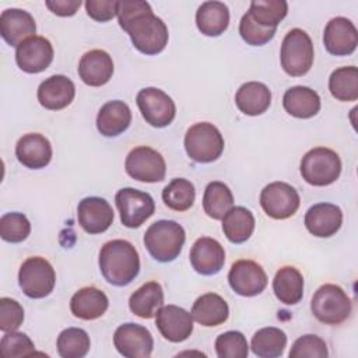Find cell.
I'll use <instances>...</instances> for the list:
<instances>
[{
  "label": "cell",
  "mask_w": 358,
  "mask_h": 358,
  "mask_svg": "<svg viewBox=\"0 0 358 358\" xmlns=\"http://www.w3.org/2000/svg\"><path fill=\"white\" fill-rule=\"evenodd\" d=\"M98 262L101 274L115 287L129 285L140 271L138 252L126 239H113L103 243Z\"/></svg>",
  "instance_id": "6da1fadb"
},
{
  "label": "cell",
  "mask_w": 358,
  "mask_h": 358,
  "mask_svg": "<svg viewBox=\"0 0 358 358\" xmlns=\"http://www.w3.org/2000/svg\"><path fill=\"white\" fill-rule=\"evenodd\" d=\"M186 241L185 229L172 220H159L151 224L144 234V246L157 262H173L182 252Z\"/></svg>",
  "instance_id": "7a4b0ae2"
},
{
  "label": "cell",
  "mask_w": 358,
  "mask_h": 358,
  "mask_svg": "<svg viewBox=\"0 0 358 358\" xmlns=\"http://www.w3.org/2000/svg\"><path fill=\"white\" fill-rule=\"evenodd\" d=\"M133 46L144 55H158L168 45L169 34L165 22L152 11L133 18L124 28Z\"/></svg>",
  "instance_id": "3957f363"
},
{
  "label": "cell",
  "mask_w": 358,
  "mask_h": 358,
  "mask_svg": "<svg viewBox=\"0 0 358 358\" xmlns=\"http://www.w3.org/2000/svg\"><path fill=\"white\" fill-rule=\"evenodd\" d=\"M310 310L320 323L337 326L350 317L352 303L340 285L323 284L312 296Z\"/></svg>",
  "instance_id": "277c9868"
},
{
  "label": "cell",
  "mask_w": 358,
  "mask_h": 358,
  "mask_svg": "<svg viewBox=\"0 0 358 358\" xmlns=\"http://www.w3.org/2000/svg\"><path fill=\"white\" fill-rule=\"evenodd\" d=\"M313 43L301 28H292L282 39L280 60L282 70L291 77L305 76L313 64Z\"/></svg>",
  "instance_id": "5b68a950"
},
{
  "label": "cell",
  "mask_w": 358,
  "mask_h": 358,
  "mask_svg": "<svg viewBox=\"0 0 358 358\" xmlns=\"http://www.w3.org/2000/svg\"><path fill=\"white\" fill-rule=\"evenodd\" d=\"M221 131L208 122H199L190 126L185 134V150L190 159L200 164H210L218 159L224 151Z\"/></svg>",
  "instance_id": "8992f818"
},
{
  "label": "cell",
  "mask_w": 358,
  "mask_h": 358,
  "mask_svg": "<svg viewBox=\"0 0 358 358\" xmlns=\"http://www.w3.org/2000/svg\"><path fill=\"white\" fill-rule=\"evenodd\" d=\"M301 175L312 186H329L341 173V159L336 151L327 147H315L301 159Z\"/></svg>",
  "instance_id": "52a82bcc"
},
{
  "label": "cell",
  "mask_w": 358,
  "mask_h": 358,
  "mask_svg": "<svg viewBox=\"0 0 358 358\" xmlns=\"http://www.w3.org/2000/svg\"><path fill=\"white\" fill-rule=\"evenodd\" d=\"M18 284L22 292L32 299L48 296L56 284V273L52 264L41 256L28 257L20 267Z\"/></svg>",
  "instance_id": "ba28073f"
},
{
  "label": "cell",
  "mask_w": 358,
  "mask_h": 358,
  "mask_svg": "<svg viewBox=\"0 0 358 358\" xmlns=\"http://www.w3.org/2000/svg\"><path fill=\"white\" fill-rule=\"evenodd\" d=\"M124 169L134 180L157 183L165 179L166 164L157 150L147 145H138L127 154Z\"/></svg>",
  "instance_id": "9c48e42d"
},
{
  "label": "cell",
  "mask_w": 358,
  "mask_h": 358,
  "mask_svg": "<svg viewBox=\"0 0 358 358\" xmlns=\"http://www.w3.org/2000/svg\"><path fill=\"white\" fill-rule=\"evenodd\" d=\"M115 203L120 214V221L127 228L141 227L155 211V203L151 194L133 187L117 190Z\"/></svg>",
  "instance_id": "30bf717a"
},
{
  "label": "cell",
  "mask_w": 358,
  "mask_h": 358,
  "mask_svg": "<svg viewBox=\"0 0 358 358\" xmlns=\"http://www.w3.org/2000/svg\"><path fill=\"white\" fill-rule=\"evenodd\" d=\"M136 102L141 116L152 127H166L175 119V102L166 92L157 87L140 90L136 96Z\"/></svg>",
  "instance_id": "8fae6325"
},
{
  "label": "cell",
  "mask_w": 358,
  "mask_h": 358,
  "mask_svg": "<svg viewBox=\"0 0 358 358\" xmlns=\"http://www.w3.org/2000/svg\"><path fill=\"white\" fill-rule=\"evenodd\" d=\"M301 204V197L294 186L285 182H271L260 193V206L273 220L292 217Z\"/></svg>",
  "instance_id": "7c38bea8"
},
{
  "label": "cell",
  "mask_w": 358,
  "mask_h": 358,
  "mask_svg": "<svg viewBox=\"0 0 358 358\" xmlns=\"http://www.w3.org/2000/svg\"><path fill=\"white\" fill-rule=\"evenodd\" d=\"M229 287L241 296H255L267 287V274L255 260H236L228 273Z\"/></svg>",
  "instance_id": "4fadbf2b"
},
{
  "label": "cell",
  "mask_w": 358,
  "mask_h": 358,
  "mask_svg": "<svg viewBox=\"0 0 358 358\" xmlns=\"http://www.w3.org/2000/svg\"><path fill=\"white\" fill-rule=\"evenodd\" d=\"M113 344L117 352L126 358H147L154 348L150 330L137 323H123L113 334Z\"/></svg>",
  "instance_id": "5bb4252c"
},
{
  "label": "cell",
  "mask_w": 358,
  "mask_h": 358,
  "mask_svg": "<svg viewBox=\"0 0 358 358\" xmlns=\"http://www.w3.org/2000/svg\"><path fill=\"white\" fill-rule=\"evenodd\" d=\"M53 60V46L45 36H32L15 48L18 67L29 74L45 71Z\"/></svg>",
  "instance_id": "9a60e30c"
},
{
  "label": "cell",
  "mask_w": 358,
  "mask_h": 358,
  "mask_svg": "<svg viewBox=\"0 0 358 358\" xmlns=\"http://www.w3.org/2000/svg\"><path fill=\"white\" fill-rule=\"evenodd\" d=\"M155 324L161 336L171 343H182L193 333V317L176 305H162L155 315Z\"/></svg>",
  "instance_id": "2e32d148"
},
{
  "label": "cell",
  "mask_w": 358,
  "mask_h": 358,
  "mask_svg": "<svg viewBox=\"0 0 358 358\" xmlns=\"http://www.w3.org/2000/svg\"><path fill=\"white\" fill-rule=\"evenodd\" d=\"M115 214L112 206L102 197H84L77 207V220L80 227L90 235L105 232L113 222Z\"/></svg>",
  "instance_id": "e0dca14e"
},
{
  "label": "cell",
  "mask_w": 358,
  "mask_h": 358,
  "mask_svg": "<svg viewBox=\"0 0 358 358\" xmlns=\"http://www.w3.org/2000/svg\"><path fill=\"white\" fill-rule=\"evenodd\" d=\"M323 43L330 55L348 56L357 49L358 31L351 20L334 17L324 27Z\"/></svg>",
  "instance_id": "ac0fdd59"
},
{
  "label": "cell",
  "mask_w": 358,
  "mask_h": 358,
  "mask_svg": "<svg viewBox=\"0 0 358 358\" xmlns=\"http://www.w3.org/2000/svg\"><path fill=\"white\" fill-rule=\"evenodd\" d=\"M189 259L194 271L201 275H214L224 267L225 250L217 239L201 236L193 243Z\"/></svg>",
  "instance_id": "d6986e66"
},
{
  "label": "cell",
  "mask_w": 358,
  "mask_h": 358,
  "mask_svg": "<svg viewBox=\"0 0 358 358\" xmlns=\"http://www.w3.org/2000/svg\"><path fill=\"white\" fill-rule=\"evenodd\" d=\"M36 22L34 17L21 8H6L0 14V35L10 46H18L35 36Z\"/></svg>",
  "instance_id": "ffe728a7"
},
{
  "label": "cell",
  "mask_w": 358,
  "mask_h": 358,
  "mask_svg": "<svg viewBox=\"0 0 358 358\" xmlns=\"http://www.w3.org/2000/svg\"><path fill=\"white\" fill-rule=\"evenodd\" d=\"M343 224V211L333 203H317L305 214L306 229L317 238H330L338 232Z\"/></svg>",
  "instance_id": "44dd1931"
},
{
  "label": "cell",
  "mask_w": 358,
  "mask_h": 358,
  "mask_svg": "<svg viewBox=\"0 0 358 358\" xmlns=\"http://www.w3.org/2000/svg\"><path fill=\"white\" fill-rule=\"evenodd\" d=\"M36 96L45 109L60 110L73 102L76 96V85L63 74L50 76L39 84Z\"/></svg>",
  "instance_id": "7402d4cb"
},
{
  "label": "cell",
  "mask_w": 358,
  "mask_h": 358,
  "mask_svg": "<svg viewBox=\"0 0 358 358\" xmlns=\"http://www.w3.org/2000/svg\"><path fill=\"white\" fill-rule=\"evenodd\" d=\"M52 144L41 133L24 134L15 144V157L29 169H42L52 159Z\"/></svg>",
  "instance_id": "603a6c76"
},
{
  "label": "cell",
  "mask_w": 358,
  "mask_h": 358,
  "mask_svg": "<svg viewBox=\"0 0 358 358\" xmlns=\"http://www.w3.org/2000/svg\"><path fill=\"white\" fill-rule=\"evenodd\" d=\"M78 76L90 87H102L113 76V60L102 49L85 52L78 63Z\"/></svg>",
  "instance_id": "cb8c5ba5"
},
{
  "label": "cell",
  "mask_w": 358,
  "mask_h": 358,
  "mask_svg": "<svg viewBox=\"0 0 358 358\" xmlns=\"http://www.w3.org/2000/svg\"><path fill=\"white\" fill-rule=\"evenodd\" d=\"M131 123V110L123 101H109L101 106L96 115V129L105 137H116L124 133Z\"/></svg>",
  "instance_id": "d4e9b609"
},
{
  "label": "cell",
  "mask_w": 358,
  "mask_h": 358,
  "mask_svg": "<svg viewBox=\"0 0 358 358\" xmlns=\"http://www.w3.org/2000/svg\"><path fill=\"white\" fill-rule=\"evenodd\" d=\"M190 313L199 324L204 327H215L228 320L229 308L221 295L207 292L193 302Z\"/></svg>",
  "instance_id": "484cf974"
},
{
  "label": "cell",
  "mask_w": 358,
  "mask_h": 358,
  "mask_svg": "<svg viewBox=\"0 0 358 358\" xmlns=\"http://www.w3.org/2000/svg\"><path fill=\"white\" fill-rule=\"evenodd\" d=\"M282 106L285 112L294 117L309 119L319 113L322 102L315 90L303 85H295L284 92Z\"/></svg>",
  "instance_id": "4316f807"
},
{
  "label": "cell",
  "mask_w": 358,
  "mask_h": 358,
  "mask_svg": "<svg viewBox=\"0 0 358 358\" xmlns=\"http://www.w3.org/2000/svg\"><path fill=\"white\" fill-rule=\"evenodd\" d=\"M109 306L106 294L95 287L80 288L70 299L71 313L83 320H95L101 317Z\"/></svg>",
  "instance_id": "83f0119b"
},
{
  "label": "cell",
  "mask_w": 358,
  "mask_h": 358,
  "mask_svg": "<svg viewBox=\"0 0 358 358\" xmlns=\"http://www.w3.org/2000/svg\"><path fill=\"white\" fill-rule=\"evenodd\" d=\"M235 103L238 109L248 116L262 115L270 108L271 91L263 83L248 81L238 88Z\"/></svg>",
  "instance_id": "f1b7e54d"
},
{
  "label": "cell",
  "mask_w": 358,
  "mask_h": 358,
  "mask_svg": "<svg viewBox=\"0 0 358 358\" xmlns=\"http://www.w3.org/2000/svg\"><path fill=\"white\" fill-rule=\"evenodd\" d=\"M197 29L206 36H220L229 25V10L222 1H204L196 11Z\"/></svg>",
  "instance_id": "f546056e"
},
{
  "label": "cell",
  "mask_w": 358,
  "mask_h": 358,
  "mask_svg": "<svg viewBox=\"0 0 358 358\" xmlns=\"http://www.w3.org/2000/svg\"><path fill=\"white\" fill-rule=\"evenodd\" d=\"M164 305V291L159 282L148 281L137 288L129 298V308L133 315L141 319H151Z\"/></svg>",
  "instance_id": "4dcf8cb0"
},
{
  "label": "cell",
  "mask_w": 358,
  "mask_h": 358,
  "mask_svg": "<svg viewBox=\"0 0 358 358\" xmlns=\"http://www.w3.org/2000/svg\"><path fill=\"white\" fill-rule=\"evenodd\" d=\"M273 291L284 305H295L303 296V275L294 266H284L273 278Z\"/></svg>",
  "instance_id": "1f68e13d"
},
{
  "label": "cell",
  "mask_w": 358,
  "mask_h": 358,
  "mask_svg": "<svg viewBox=\"0 0 358 358\" xmlns=\"http://www.w3.org/2000/svg\"><path fill=\"white\" fill-rule=\"evenodd\" d=\"M255 217L246 207L236 206L228 210L222 217V231L227 239L232 243L246 242L255 231Z\"/></svg>",
  "instance_id": "d6a6232c"
},
{
  "label": "cell",
  "mask_w": 358,
  "mask_h": 358,
  "mask_svg": "<svg viewBox=\"0 0 358 358\" xmlns=\"http://www.w3.org/2000/svg\"><path fill=\"white\" fill-rule=\"evenodd\" d=\"M287 347V334L278 327H263L257 330L250 343L255 355L260 358H277L284 354Z\"/></svg>",
  "instance_id": "836d02e7"
},
{
  "label": "cell",
  "mask_w": 358,
  "mask_h": 358,
  "mask_svg": "<svg viewBox=\"0 0 358 358\" xmlns=\"http://www.w3.org/2000/svg\"><path fill=\"white\" fill-rule=\"evenodd\" d=\"M234 207V194L231 189L220 180L210 182L203 194L204 213L213 220H222V217Z\"/></svg>",
  "instance_id": "e575fe53"
},
{
  "label": "cell",
  "mask_w": 358,
  "mask_h": 358,
  "mask_svg": "<svg viewBox=\"0 0 358 358\" xmlns=\"http://www.w3.org/2000/svg\"><path fill=\"white\" fill-rule=\"evenodd\" d=\"M329 91L337 101L352 102L358 99V69L344 66L336 69L329 77Z\"/></svg>",
  "instance_id": "d590c367"
},
{
  "label": "cell",
  "mask_w": 358,
  "mask_h": 358,
  "mask_svg": "<svg viewBox=\"0 0 358 358\" xmlns=\"http://www.w3.org/2000/svg\"><path fill=\"white\" fill-rule=\"evenodd\" d=\"M196 190L190 180L185 178L172 179L162 190L164 204L173 211H186L194 204Z\"/></svg>",
  "instance_id": "8d00e7d4"
},
{
  "label": "cell",
  "mask_w": 358,
  "mask_h": 358,
  "mask_svg": "<svg viewBox=\"0 0 358 358\" xmlns=\"http://www.w3.org/2000/svg\"><path fill=\"white\" fill-rule=\"evenodd\" d=\"M56 347L63 358H83L90 351L91 341L84 329L67 327L57 336Z\"/></svg>",
  "instance_id": "74e56055"
},
{
  "label": "cell",
  "mask_w": 358,
  "mask_h": 358,
  "mask_svg": "<svg viewBox=\"0 0 358 358\" xmlns=\"http://www.w3.org/2000/svg\"><path fill=\"white\" fill-rule=\"evenodd\" d=\"M248 13L259 25L277 28L288 13V3L284 0H253Z\"/></svg>",
  "instance_id": "f35d334b"
},
{
  "label": "cell",
  "mask_w": 358,
  "mask_h": 358,
  "mask_svg": "<svg viewBox=\"0 0 358 358\" xmlns=\"http://www.w3.org/2000/svg\"><path fill=\"white\" fill-rule=\"evenodd\" d=\"M31 234V222L22 213H7L0 218V236L10 243H20Z\"/></svg>",
  "instance_id": "ab89813d"
},
{
  "label": "cell",
  "mask_w": 358,
  "mask_h": 358,
  "mask_svg": "<svg viewBox=\"0 0 358 358\" xmlns=\"http://www.w3.org/2000/svg\"><path fill=\"white\" fill-rule=\"evenodd\" d=\"M217 357L220 358H246L249 354V345L243 333L238 330H229L220 334L214 343Z\"/></svg>",
  "instance_id": "60d3db41"
},
{
  "label": "cell",
  "mask_w": 358,
  "mask_h": 358,
  "mask_svg": "<svg viewBox=\"0 0 358 358\" xmlns=\"http://www.w3.org/2000/svg\"><path fill=\"white\" fill-rule=\"evenodd\" d=\"M1 354L6 358H22L35 354V345L32 340L20 331H7L0 341Z\"/></svg>",
  "instance_id": "b9f144b4"
},
{
  "label": "cell",
  "mask_w": 358,
  "mask_h": 358,
  "mask_svg": "<svg viewBox=\"0 0 358 358\" xmlns=\"http://www.w3.org/2000/svg\"><path fill=\"white\" fill-rule=\"evenodd\" d=\"M288 355L289 358H326L329 351L323 338L316 334H305L294 341Z\"/></svg>",
  "instance_id": "7bdbcfd3"
},
{
  "label": "cell",
  "mask_w": 358,
  "mask_h": 358,
  "mask_svg": "<svg viewBox=\"0 0 358 358\" xmlns=\"http://www.w3.org/2000/svg\"><path fill=\"white\" fill-rule=\"evenodd\" d=\"M277 28H266L259 25L250 15L246 13L239 22L241 38L250 46H262L270 42L275 35Z\"/></svg>",
  "instance_id": "ee69618b"
},
{
  "label": "cell",
  "mask_w": 358,
  "mask_h": 358,
  "mask_svg": "<svg viewBox=\"0 0 358 358\" xmlns=\"http://www.w3.org/2000/svg\"><path fill=\"white\" fill-rule=\"evenodd\" d=\"M24 322V309L15 299L0 298V330L15 331Z\"/></svg>",
  "instance_id": "f6af8a7d"
},
{
  "label": "cell",
  "mask_w": 358,
  "mask_h": 358,
  "mask_svg": "<svg viewBox=\"0 0 358 358\" xmlns=\"http://www.w3.org/2000/svg\"><path fill=\"white\" fill-rule=\"evenodd\" d=\"M117 4L116 0H87L85 10L92 20L106 22L117 15Z\"/></svg>",
  "instance_id": "bcb514c9"
},
{
  "label": "cell",
  "mask_w": 358,
  "mask_h": 358,
  "mask_svg": "<svg viewBox=\"0 0 358 358\" xmlns=\"http://www.w3.org/2000/svg\"><path fill=\"white\" fill-rule=\"evenodd\" d=\"M152 11L151 6L143 0H122L117 4V21L120 28L123 29L133 18Z\"/></svg>",
  "instance_id": "7dc6e473"
},
{
  "label": "cell",
  "mask_w": 358,
  "mask_h": 358,
  "mask_svg": "<svg viewBox=\"0 0 358 358\" xmlns=\"http://www.w3.org/2000/svg\"><path fill=\"white\" fill-rule=\"evenodd\" d=\"M46 7L59 17H71L81 6L80 0H48Z\"/></svg>",
  "instance_id": "c3c4849f"
}]
</instances>
